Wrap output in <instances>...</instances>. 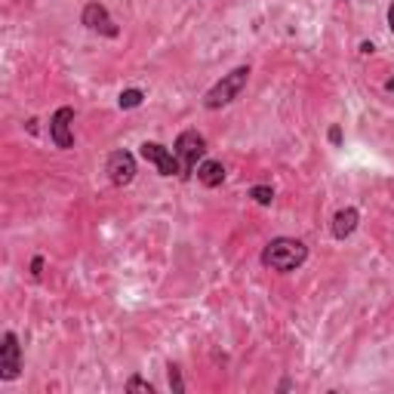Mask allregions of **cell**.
Returning <instances> with one entry per match:
<instances>
[{
    "mask_svg": "<svg viewBox=\"0 0 394 394\" xmlns=\"http://www.w3.org/2000/svg\"><path fill=\"white\" fill-rule=\"evenodd\" d=\"M250 65H240V68H234L228 74H222V80L215 83L213 90H206V96H203V108L206 111H219L225 105H231L234 99L240 96V90L247 87V80H250Z\"/></svg>",
    "mask_w": 394,
    "mask_h": 394,
    "instance_id": "cell-2",
    "label": "cell"
},
{
    "mask_svg": "<svg viewBox=\"0 0 394 394\" xmlns=\"http://www.w3.org/2000/svg\"><path fill=\"white\" fill-rule=\"evenodd\" d=\"M18 373H22V345L13 330H6L0 339V379L13 382L18 379Z\"/></svg>",
    "mask_w": 394,
    "mask_h": 394,
    "instance_id": "cell-5",
    "label": "cell"
},
{
    "mask_svg": "<svg viewBox=\"0 0 394 394\" xmlns=\"http://www.w3.org/2000/svg\"><path fill=\"white\" fill-rule=\"evenodd\" d=\"M80 25H83V28H90V31H96V34H102V37H117V34H120L117 22H115V18H111V13H108V6L96 4V0L83 6V13H80Z\"/></svg>",
    "mask_w": 394,
    "mask_h": 394,
    "instance_id": "cell-6",
    "label": "cell"
},
{
    "mask_svg": "<svg viewBox=\"0 0 394 394\" xmlns=\"http://www.w3.org/2000/svg\"><path fill=\"white\" fill-rule=\"evenodd\" d=\"M326 139H330V145L339 148V145H342V127H339V124H333V127H330V133H326Z\"/></svg>",
    "mask_w": 394,
    "mask_h": 394,
    "instance_id": "cell-15",
    "label": "cell"
},
{
    "mask_svg": "<svg viewBox=\"0 0 394 394\" xmlns=\"http://www.w3.org/2000/svg\"><path fill=\"white\" fill-rule=\"evenodd\" d=\"M361 53H363V55H373V53H376V46H373V41H363V43H361Z\"/></svg>",
    "mask_w": 394,
    "mask_h": 394,
    "instance_id": "cell-17",
    "label": "cell"
},
{
    "mask_svg": "<svg viewBox=\"0 0 394 394\" xmlns=\"http://www.w3.org/2000/svg\"><path fill=\"white\" fill-rule=\"evenodd\" d=\"M173 151L182 164L179 179H191V176L197 173V166H201V161H203V154H206V139L197 133V129H185V133H179V139H176Z\"/></svg>",
    "mask_w": 394,
    "mask_h": 394,
    "instance_id": "cell-3",
    "label": "cell"
},
{
    "mask_svg": "<svg viewBox=\"0 0 394 394\" xmlns=\"http://www.w3.org/2000/svg\"><path fill=\"white\" fill-rule=\"evenodd\" d=\"M308 259V247L299 238H275L262 247L259 262L271 271H280V275H289V271L302 268Z\"/></svg>",
    "mask_w": 394,
    "mask_h": 394,
    "instance_id": "cell-1",
    "label": "cell"
},
{
    "mask_svg": "<svg viewBox=\"0 0 394 394\" xmlns=\"http://www.w3.org/2000/svg\"><path fill=\"white\" fill-rule=\"evenodd\" d=\"M127 391H145V394H154V385L142 376H129L127 379Z\"/></svg>",
    "mask_w": 394,
    "mask_h": 394,
    "instance_id": "cell-13",
    "label": "cell"
},
{
    "mask_svg": "<svg viewBox=\"0 0 394 394\" xmlns=\"http://www.w3.org/2000/svg\"><path fill=\"white\" fill-rule=\"evenodd\" d=\"M385 90H388L391 96H394V78H388V80H385Z\"/></svg>",
    "mask_w": 394,
    "mask_h": 394,
    "instance_id": "cell-19",
    "label": "cell"
},
{
    "mask_svg": "<svg viewBox=\"0 0 394 394\" xmlns=\"http://www.w3.org/2000/svg\"><path fill=\"white\" fill-rule=\"evenodd\" d=\"M197 182H201L203 188H219L225 182V166L219 161H201V166H197Z\"/></svg>",
    "mask_w": 394,
    "mask_h": 394,
    "instance_id": "cell-10",
    "label": "cell"
},
{
    "mask_svg": "<svg viewBox=\"0 0 394 394\" xmlns=\"http://www.w3.org/2000/svg\"><path fill=\"white\" fill-rule=\"evenodd\" d=\"M250 197L256 201L259 206H271V201H275V188L271 185H252L250 188Z\"/></svg>",
    "mask_w": 394,
    "mask_h": 394,
    "instance_id": "cell-12",
    "label": "cell"
},
{
    "mask_svg": "<svg viewBox=\"0 0 394 394\" xmlns=\"http://www.w3.org/2000/svg\"><path fill=\"white\" fill-rule=\"evenodd\" d=\"M145 102V92L142 90H136V87H129V90H124L117 96V105L124 108V111H133V108H139Z\"/></svg>",
    "mask_w": 394,
    "mask_h": 394,
    "instance_id": "cell-11",
    "label": "cell"
},
{
    "mask_svg": "<svg viewBox=\"0 0 394 394\" xmlns=\"http://www.w3.org/2000/svg\"><path fill=\"white\" fill-rule=\"evenodd\" d=\"M50 139L55 148H62V151H68V148L74 145V108L62 105L53 111L50 117Z\"/></svg>",
    "mask_w": 394,
    "mask_h": 394,
    "instance_id": "cell-7",
    "label": "cell"
},
{
    "mask_svg": "<svg viewBox=\"0 0 394 394\" xmlns=\"http://www.w3.org/2000/svg\"><path fill=\"white\" fill-rule=\"evenodd\" d=\"M388 28H391V31H394V4L388 6Z\"/></svg>",
    "mask_w": 394,
    "mask_h": 394,
    "instance_id": "cell-18",
    "label": "cell"
},
{
    "mask_svg": "<svg viewBox=\"0 0 394 394\" xmlns=\"http://www.w3.org/2000/svg\"><path fill=\"white\" fill-rule=\"evenodd\" d=\"M43 275V256H34L31 259V277H41Z\"/></svg>",
    "mask_w": 394,
    "mask_h": 394,
    "instance_id": "cell-16",
    "label": "cell"
},
{
    "mask_svg": "<svg viewBox=\"0 0 394 394\" xmlns=\"http://www.w3.org/2000/svg\"><path fill=\"white\" fill-rule=\"evenodd\" d=\"M105 173H108L111 185L124 188V185H129L136 179V157L129 151H115L108 157V164H105Z\"/></svg>",
    "mask_w": 394,
    "mask_h": 394,
    "instance_id": "cell-8",
    "label": "cell"
},
{
    "mask_svg": "<svg viewBox=\"0 0 394 394\" xmlns=\"http://www.w3.org/2000/svg\"><path fill=\"white\" fill-rule=\"evenodd\" d=\"M358 222H361V210H358V206H342V210L333 215V225H330L333 238L336 240H348L351 234L358 231Z\"/></svg>",
    "mask_w": 394,
    "mask_h": 394,
    "instance_id": "cell-9",
    "label": "cell"
},
{
    "mask_svg": "<svg viewBox=\"0 0 394 394\" xmlns=\"http://www.w3.org/2000/svg\"><path fill=\"white\" fill-rule=\"evenodd\" d=\"M170 388H173V394H182L185 391V382H182V373H179V367H176V363H170Z\"/></svg>",
    "mask_w": 394,
    "mask_h": 394,
    "instance_id": "cell-14",
    "label": "cell"
},
{
    "mask_svg": "<svg viewBox=\"0 0 394 394\" xmlns=\"http://www.w3.org/2000/svg\"><path fill=\"white\" fill-rule=\"evenodd\" d=\"M139 154H142V161L154 164L161 176H182V164L173 148H166L161 142H142L139 145Z\"/></svg>",
    "mask_w": 394,
    "mask_h": 394,
    "instance_id": "cell-4",
    "label": "cell"
}]
</instances>
